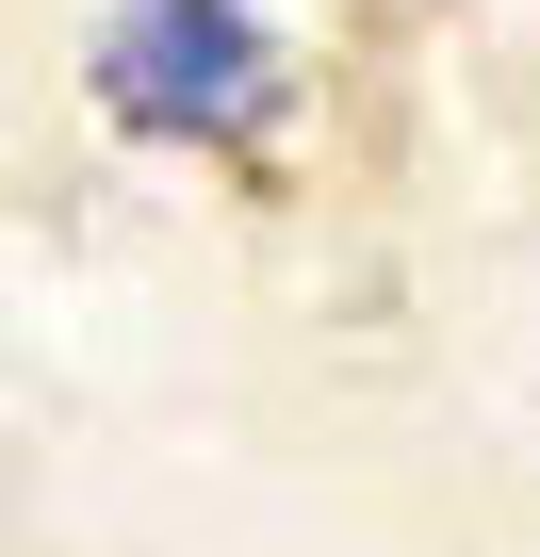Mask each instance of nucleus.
Wrapping results in <instances>:
<instances>
[{"instance_id":"obj_1","label":"nucleus","mask_w":540,"mask_h":557,"mask_svg":"<svg viewBox=\"0 0 540 557\" xmlns=\"http://www.w3.org/2000/svg\"><path fill=\"white\" fill-rule=\"evenodd\" d=\"M99 99H115V132H164V148H262L296 83H279L246 0H115Z\"/></svg>"}]
</instances>
